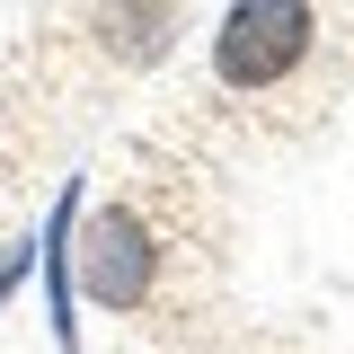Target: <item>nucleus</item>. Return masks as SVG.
<instances>
[{
	"instance_id": "obj_1",
	"label": "nucleus",
	"mask_w": 354,
	"mask_h": 354,
	"mask_svg": "<svg viewBox=\"0 0 354 354\" xmlns=\"http://www.w3.org/2000/svg\"><path fill=\"white\" fill-rule=\"evenodd\" d=\"M310 53H319V9L310 0H230L213 27V80L230 97H266Z\"/></svg>"
},
{
	"instance_id": "obj_2",
	"label": "nucleus",
	"mask_w": 354,
	"mask_h": 354,
	"mask_svg": "<svg viewBox=\"0 0 354 354\" xmlns=\"http://www.w3.org/2000/svg\"><path fill=\"white\" fill-rule=\"evenodd\" d=\"M71 266H80V292L97 310H142L160 292V230L142 204H106V213L80 221L71 239Z\"/></svg>"
},
{
	"instance_id": "obj_3",
	"label": "nucleus",
	"mask_w": 354,
	"mask_h": 354,
	"mask_svg": "<svg viewBox=\"0 0 354 354\" xmlns=\"http://www.w3.org/2000/svg\"><path fill=\"white\" fill-rule=\"evenodd\" d=\"M71 204H80V177H71V195L53 204V221H44V292H53V337H62V354H80V319H71Z\"/></svg>"
},
{
	"instance_id": "obj_4",
	"label": "nucleus",
	"mask_w": 354,
	"mask_h": 354,
	"mask_svg": "<svg viewBox=\"0 0 354 354\" xmlns=\"http://www.w3.org/2000/svg\"><path fill=\"white\" fill-rule=\"evenodd\" d=\"M106 27H115L106 44H115L124 62H160V53H169V0H115Z\"/></svg>"
}]
</instances>
